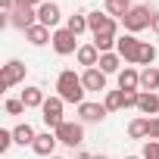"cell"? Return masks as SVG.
I'll use <instances>...</instances> for the list:
<instances>
[{
  "instance_id": "6da1fadb",
  "label": "cell",
  "mask_w": 159,
  "mask_h": 159,
  "mask_svg": "<svg viewBox=\"0 0 159 159\" xmlns=\"http://www.w3.org/2000/svg\"><path fill=\"white\" fill-rule=\"evenodd\" d=\"M84 84H81V75H75V69H62L56 78V97H62L66 103L81 106L84 103Z\"/></svg>"
},
{
  "instance_id": "7a4b0ae2",
  "label": "cell",
  "mask_w": 159,
  "mask_h": 159,
  "mask_svg": "<svg viewBox=\"0 0 159 159\" xmlns=\"http://www.w3.org/2000/svg\"><path fill=\"white\" fill-rule=\"evenodd\" d=\"M150 19H153L150 7H131V10L122 16V25H125L128 34H140L143 28H150Z\"/></svg>"
},
{
  "instance_id": "3957f363",
  "label": "cell",
  "mask_w": 159,
  "mask_h": 159,
  "mask_svg": "<svg viewBox=\"0 0 159 159\" xmlns=\"http://www.w3.org/2000/svg\"><path fill=\"white\" fill-rule=\"evenodd\" d=\"M62 106H66V100L62 97H47L44 100V106H41V119H44V125L50 128V131H56L66 119H62Z\"/></svg>"
},
{
  "instance_id": "277c9868",
  "label": "cell",
  "mask_w": 159,
  "mask_h": 159,
  "mask_svg": "<svg viewBox=\"0 0 159 159\" xmlns=\"http://www.w3.org/2000/svg\"><path fill=\"white\" fill-rule=\"evenodd\" d=\"M53 134H56V140L66 143V147H81V143H84V128H81V122H62Z\"/></svg>"
},
{
  "instance_id": "5b68a950",
  "label": "cell",
  "mask_w": 159,
  "mask_h": 159,
  "mask_svg": "<svg viewBox=\"0 0 159 159\" xmlns=\"http://www.w3.org/2000/svg\"><path fill=\"white\" fill-rule=\"evenodd\" d=\"M140 44H143V41H137V34H122V38H119V44H116V53H119L128 66H137Z\"/></svg>"
},
{
  "instance_id": "8992f818",
  "label": "cell",
  "mask_w": 159,
  "mask_h": 159,
  "mask_svg": "<svg viewBox=\"0 0 159 159\" xmlns=\"http://www.w3.org/2000/svg\"><path fill=\"white\" fill-rule=\"evenodd\" d=\"M78 38L69 31V28H56L53 31V50L59 53V56H72V53H78Z\"/></svg>"
},
{
  "instance_id": "52a82bcc",
  "label": "cell",
  "mask_w": 159,
  "mask_h": 159,
  "mask_svg": "<svg viewBox=\"0 0 159 159\" xmlns=\"http://www.w3.org/2000/svg\"><path fill=\"white\" fill-rule=\"evenodd\" d=\"M19 81H25V62L10 59V62L3 66V72H0V88L10 91V88H13V84H19Z\"/></svg>"
},
{
  "instance_id": "ba28073f",
  "label": "cell",
  "mask_w": 159,
  "mask_h": 159,
  "mask_svg": "<svg viewBox=\"0 0 159 159\" xmlns=\"http://www.w3.org/2000/svg\"><path fill=\"white\" fill-rule=\"evenodd\" d=\"M88 25H91V34H103V31H116L119 34V22L109 13H100V10L88 13Z\"/></svg>"
},
{
  "instance_id": "9c48e42d",
  "label": "cell",
  "mask_w": 159,
  "mask_h": 159,
  "mask_svg": "<svg viewBox=\"0 0 159 159\" xmlns=\"http://www.w3.org/2000/svg\"><path fill=\"white\" fill-rule=\"evenodd\" d=\"M10 25L28 31L31 25H38V10H34V7H16V10L10 13Z\"/></svg>"
},
{
  "instance_id": "30bf717a",
  "label": "cell",
  "mask_w": 159,
  "mask_h": 159,
  "mask_svg": "<svg viewBox=\"0 0 159 159\" xmlns=\"http://www.w3.org/2000/svg\"><path fill=\"white\" fill-rule=\"evenodd\" d=\"M109 116V109L103 106V103H81V106H78V119H81V122H88V125H97V122H103Z\"/></svg>"
},
{
  "instance_id": "8fae6325",
  "label": "cell",
  "mask_w": 159,
  "mask_h": 159,
  "mask_svg": "<svg viewBox=\"0 0 159 159\" xmlns=\"http://www.w3.org/2000/svg\"><path fill=\"white\" fill-rule=\"evenodd\" d=\"M81 84H84V91H91V94L106 91V72H100L97 66H94V69H84V72H81Z\"/></svg>"
},
{
  "instance_id": "7c38bea8",
  "label": "cell",
  "mask_w": 159,
  "mask_h": 159,
  "mask_svg": "<svg viewBox=\"0 0 159 159\" xmlns=\"http://www.w3.org/2000/svg\"><path fill=\"white\" fill-rule=\"evenodd\" d=\"M59 19H62V10H59V3L47 0V3H41V7H38V22H41V25H47V28H56V25H59Z\"/></svg>"
},
{
  "instance_id": "4fadbf2b",
  "label": "cell",
  "mask_w": 159,
  "mask_h": 159,
  "mask_svg": "<svg viewBox=\"0 0 159 159\" xmlns=\"http://www.w3.org/2000/svg\"><path fill=\"white\" fill-rule=\"evenodd\" d=\"M56 143H59V140H56V134H53V131H44V134H38V137H34L31 150H34L38 156L50 159V156H56V153H53V150H56Z\"/></svg>"
},
{
  "instance_id": "5bb4252c",
  "label": "cell",
  "mask_w": 159,
  "mask_h": 159,
  "mask_svg": "<svg viewBox=\"0 0 159 159\" xmlns=\"http://www.w3.org/2000/svg\"><path fill=\"white\" fill-rule=\"evenodd\" d=\"M25 41H28L31 47H44V44H53V31L38 22V25H31V28L25 31Z\"/></svg>"
},
{
  "instance_id": "9a60e30c",
  "label": "cell",
  "mask_w": 159,
  "mask_h": 159,
  "mask_svg": "<svg viewBox=\"0 0 159 159\" xmlns=\"http://www.w3.org/2000/svg\"><path fill=\"white\" fill-rule=\"evenodd\" d=\"M137 112H140V116H147V119L159 116V94H147V91H140V100H137Z\"/></svg>"
},
{
  "instance_id": "2e32d148",
  "label": "cell",
  "mask_w": 159,
  "mask_h": 159,
  "mask_svg": "<svg viewBox=\"0 0 159 159\" xmlns=\"http://www.w3.org/2000/svg\"><path fill=\"white\" fill-rule=\"evenodd\" d=\"M119 91H140V72L137 69L125 66L119 72Z\"/></svg>"
},
{
  "instance_id": "e0dca14e",
  "label": "cell",
  "mask_w": 159,
  "mask_h": 159,
  "mask_svg": "<svg viewBox=\"0 0 159 159\" xmlns=\"http://www.w3.org/2000/svg\"><path fill=\"white\" fill-rule=\"evenodd\" d=\"M75 59H78V66L94 69V66L100 62V50H97L94 44H81V47H78V53H75Z\"/></svg>"
},
{
  "instance_id": "ac0fdd59",
  "label": "cell",
  "mask_w": 159,
  "mask_h": 159,
  "mask_svg": "<svg viewBox=\"0 0 159 159\" xmlns=\"http://www.w3.org/2000/svg\"><path fill=\"white\" fill-rule=\"evenodd\" d=\"M140 91L159 94V66H147V69L140 72Z\"/></svg>"
},
{
  "instance_id": "d6986e66",
  "label": "cell",
  "mask_w": 159,
  "mask_h": 159,
  "mask_svg": "<svg viewBox=\"0 0 159 159\" xmlns=\"http://www.w3.org/2000/svg\"><path fill=\"white\" fill-rule=\"evenodd\" d=\"M19 100L25 103V109H41L47 97H44V91H41V88H34V84H31V88H25V91H22V97H19Z\"/></svg>"
},
{
  "instance_id": "ffe728a7",
  "label": "cell",
  "mask_w": 159,
  "mask_h": 159,
  "mask_svg": "<svg viewBox=\"0 0 159 159\" xmlns=\"http://www.w3.org/2000/svg\"><path fill=\"white\" fill-rule=\"evenodd\" d=\"M128 137H131V140H143V137H150V119H147V116L131 119V122H128Z\"/></svg>"
},
{
  "instance_id": "44dd1931",
  "label": "cell",
  "mask_w": 159,
  "mask_h": 159,
  "mask_svg": "<svg viewBox=\"0 0 159 159\" xmlns=\"http://www.w3.org/2000/svg\"><path fill=\"white\" fill-rule=\"evenodd\" d=\"M100 53H112L116 50V44H119V34L116 31H103V34H94V41H91Z\"/></svg>"
},
{
  "instance_id": "7402d4cb",
  "label": "cell",
  "mask_w": 159,
  "mask_h": 159,
  "mask_svg": "<svg viewBox=\"0 0 159 159\" xmlns=\"http://www.w3.org/2000/svg\"><path fill=\"white\" fill-rule=\"evenodd\" d=\"M119 66H122V56H119L116 50H112V53H100V62H97V69H100V72L116 75V72H122Z\"/></svg>"
},
{
  "instance_id": "603a6c76",
  "label": "cell",
  "mask_w": 159,
  "mask_h": 159,
  "mask_svg": "<svg viewBox=\"0 0 159 159\" xmlns=\"http://www.w3.org/2000/svg\"><path fill=\"white\" fill-rule=\"evenodd\" d=\"M66 28L78 38V34H84V31H91V25H88V13H72L69 16V22H66Z\"/></svg>"
},
{
  "instance_id": "cb8c5ba5",
  "label": "cell",
  "mask_w": 159,
  "mask_h": 159,
  "mask_svg": "<svg viewBox=\"0 0 159 159\" xmlns=\"http://www.w3.org/2000/svg\"><path fill=\"white\" fill-rule=\"evenodd\" d=\"M13 137H16V143H19V147H25V143L31 147L38 134H34V128H31L28 122H22V125H16V128H13Z\"/></svg>"
},
{
  "instance_id": "d4e9b609",
  "label": "cell",
  "mask_w": 159,
  "mask_h": 159,
  "mask_svg": "<svg viewBox=\"0 0 159 159\" xmlns=\"http://www.w3.org/2000/svg\"><path fill=\"white\" fill-rule=\"evenodd\" d=\"M128 10H131V0H106V3H103V13H109L112 19H116V16L122 19Z\"/></svg>"
},
{
  "instance_id": "484cf974",
  "label": "cell",
  "mask_w": 159,
  "mask_h": 159,
  "mask_svg": "<svg viewBox=\"0 0 159 159\" xmlns=\"http://www.w3.org/2000/svg\"><path fill=\"white\" fill-rule=\"evenodd\" d=\"M103 106H106L109 112H119V109H125V94H122V91H106V97H103Z\"/></svg>"
},
{
  "instance_id": "4316f807",
  "label": "cell",
  "mask_w": 159,
  "mask_h": 159,
  "mask_svg": "<svg viewBox=\"0 0 159 159\" xmlns=\"http://www.w3.org/2000/svg\"><path fill=\"white\" fill-rule=\"evenodd\" d=\"M153 62H156V47L143 41V44H140V56H137V66H143V69H147V66H153Z\"/></svg>"
},
{
  "instance_id": "83f0119b",
  "label": "cell",
  "mask_w": 159,
  "mask_h": 159,
  "mask_svg": "<svg viewBox=\"0 0 159 159\" xmlns=\"http://www.w3.org/2000/svg\"><path fill=\"white\" fill-rule=\"evenodd\" d=\"M3 109H7V116H22V112H25V103L16 100V97H10V100L3 103Z\"/></svg>"
},
{
  "instance_id": "f1b7e54d",
  "label": "cell",
  "mask_w": 159,
  "mask_h": 159,
  "mask_svg": "<svg viewBox=\"0 0 159 159\" xmlns=\"http://www.w3.org/2000/svg\"><path fill=\"white\" fill-rule=\"evenodd\" d=\"M140 156H143V159H159V140H147Z\"/></svg>"
},
{
  "instance_id": "f546056e",
  "label": "cell",
  "mask_w": 159,
  "mask_h": 159,
  "mask_svg": "<svg viewBox=\"0 0 159 159\" xmlns=\"http://www.w3.org/2000/svg\"><path fill=\"white\" fill-rule=\"evenodd\" d=\"M13 143H16V137H13V131H7V128H3V131H0V153H7V150H10Z\"/></svg>"
},
{
  "instance_id": "4dcf8cb0",
  "label": "cell",
  "mask_w": 159,
  "mask_h": 159,
  "mask_svg": "<svg viewBox=\"0 0 159 159\" xmlns=\"http://www.w3.org/2000/svg\"><path fill=\"white\" fill-rule=\"evenodd\" d=\"M150 140H159V116L150 119Z\"/></svg>"
},
{
  "instance_id": "1f68e13d",
  "label": "cell",
  "mask_w": 159,
  "mask_h": 159,
  "mask_svg": "<svg viewBox=\"0 0 159 159\" xmlns=\"http://www.w3.org/2000/svg\"><path fill=\"white\" fill-rule=\"evenodd\" d=\"M41 3H47V0H16V7H41Z\"/></svg>"
},
{
  "instance_id": "d6a6232c",
  "label": "cell",
  "mask_w": 159,
  "mask_h": 159,
  "mask_svg": "<svg viewBox=\"0 0 159 159\" xmlns=\"http://www.w3.org/2000/svg\"><path fill=\"white\" fill-rule=\"evenodd\" d=\"M150 31L159 34V13H153V19H150Z\"/></svg>"
},
{
  "instance_id": "836d02e7",
  "label": "cell",
  "mask_w": 159,
  "mask_h": 159,
  "mask_svg": "<svg viewBox=\"0 0 159 159\" xmlns=\"http://www.w3.org/2000/svg\"><path fill=\"white\" fill-rule=\"evenodd\" d=\"M0 7H3V13H13L16 10V0H0Z\"/></svg>"
},
{
  "instance_id": "e575fe53",
  "label": "cell",
  "mask_w": 159,
  "mask_h": 159,
  "mask_svg": "<svg viewBox=\"0 0 159 159\" xmlns=\"http://www.w3.org/2000/svg\"><path fill=\"white\" fill-rule=\"evenodd\" d=\"M78 159H94V156H91V153H81V156H78Z\"/></svg>"
},
{
  "instance_id": "d590c367",
  "label": "cell",
  "mask_w": 159,
  "mask_h": 159,
  "mask_svg": "<svg viewBox=\"0 0 159 159\" xmlns=\"http://www.w3.org/2000/svg\"><path fill=\"white\" fill-rule=\"evenodd\" d=\"M94 159H109V156H103V153H97V156H94Z\"/></svg>"
},
{
  "instance_id": "8d00e7d4",
  "label": "cell",
  "mask_w": 159,
  "mask_h": 159,
  "mask_svg": "<svg viewBox=\"0 0 159 159\" xmlns=\"http://www.w3.org/2000/svg\"><path fill=\"white\" fill-rule=\"evenodd\" d=\"M125 159H143V156H125Z\"/></svg>"
},
{
  "instance_id": "74e56055",
  "label": "cell",
  "mask_w": 159,
  "mask_h": 159,
  "mask_svg": "<svg viewBox=\"0 0 159 159\" xmlns=\"http://www.w3.org/2000/svg\"><path fill=\"white\" fill-rule=\"evenodd\" d=\"M50 159H62V156H50Z\"/></svg>"
}]
</instances>
